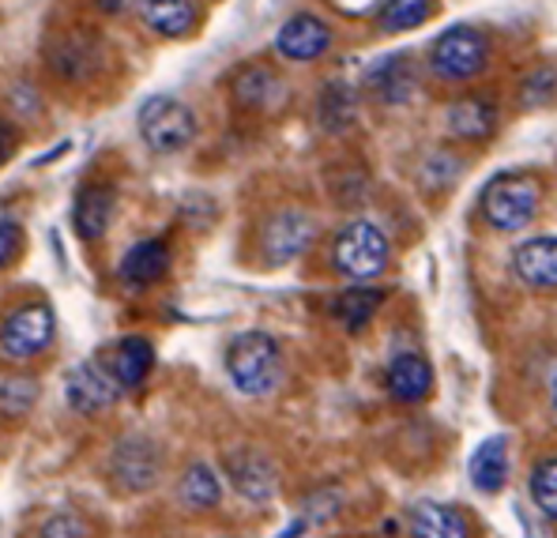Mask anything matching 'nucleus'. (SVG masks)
<instances>
[{
	"mask_svg": "<svg viewBox=\"0 0 557 538\" xmlns=\"http://www.w3.org/2000/svg\"><path fill=\"white\" fill-rule=\"evenodd\" d=\"M226 377L242 396H272L283 380V347L268 331H242L226 347Z\"/></svg>",
	"mask_w": 557,
	"mask_h": 538,
	"instance_id": "1",
	"label": "nucleus"
},
{
	"mask_svg": "<svg viewBox=\"0 0 557 538\" xmlns=\"http://www.w3.org/2000/svg\"><path fill=\"white\" fill-rule=\"evenodd\" d=\"M388 257H392L388 234H384L376 223H370V218H355V223H347L339 234H335L332 264L343 279L373 283L376 275H384Z\"/></svg>",
	"mask_w": 557,
	"mask_h": 538,
	"instance_id": "2",
	"label": "nucleus"
},
{
	"mask_svg": "<svg viewBox=\"0 0 557 538\" xmlns=\"http://www.w3.org/2000/svg\"><path fill=\"white\" fill-rule=\"evenodd\" d=\"M136 128H139V140L151 147L154 154H182L185 147H193L200 125H196V113L188 102L174 95H154L139 105Z\"/></svg>",
	"mask_w": 557,
	"mask_h": 538,
	"instance_id": "3",
	"label": "nucleus"
},
{
	"mask_svg": "<svg viewBox=\"0 0 557 538\" xmlns=\"http://www.w3.org/2000/svg\"><path fill=\"white\" fill-rule=\"evenodd\" d=\"M543 208V189L528 174H497L482 192V215L494 230L516 234L531 223Z\"/></svg>",
	"mask_w": 557,
	"mask_h": 538,
	"instance_id": "4",
	"label": "nucleus"
},
{
	"mask_svg": "<svg viewBox=\"0 0 557 538\" xmlns=\"http://www.w3.org/2000/svg\"><path fill=\"white\" fill-rule=\"evenodd\" d=\"M57 336V316L46 301H27V305L12 309L8 321L0 324V354L15 358V362H27L38 358L53 347Z\"/></svg>",
	"mask_w": 557,
	"mask_h": 538,
	"instance_id": "5",
	"label": "nucleus"
},
{
	"mask_svg": "<svg viewBox=\"0 0 557 538\" xmlns=\"http://www.w3.org/2000/svg\"><path fill=\"white\" fill-rule=\"evenodd\" d=\"M490 61V42L482 30L474 27H448L437 42L430 46V68L437 72L441 79H453V84H463V79H474Z\"/></svg>",
	"mask_w": 557,
	"mask_h": 538,
	"instance_id": "6",
	"label": "nucleus"
},
{
	"mask_svg": "<svg viewBox=\"0 0 557 538\" xmlns=\"http://www.w3.org/2000/svg\"><path fill=\"white\" fill-rule=\"evenodd\" d=\"M317 241V218L301 208H283L275 215H268L264 230H260V249L272 267L294 264L301 252H309V245Z\"/></svg>",
	"mask_w": 557,
	"mask_h": 538,
	"instance_id": "7",
	"label": "nucleus"
},
{
	"mask_svg": "<svg viewBox=\"0 0 557 538\" xmlns=\"http://www.w3.org/2000/svg\"><path fill=\"white\" fill-rule=\"evenodd\" d=\"M332 49V27L313 12H298L278 27L275 35V53L286 57V61H317Z\"/></svg>",
	"mask_w": 557,
	"mask_h": 538,
	"instance_id": "8",
	"label": "nucleus"
},
{
	"mask_svg": "<svg viewBox=\"0 0 557 538\" xmlns=\"http://www.w3.org/2000/svg\"><path fill=\"white\" fill-rule=\"evenodd\" d=\"M159 467H162V455H159V448H154L147 437H125L117 448H113V455H110L113 483L133 489V493H139V489H147V486H154V478H159Z\"/></svg>",
	"mask_w": 557,
	"mask_h": 538,
	"instance_id": "9",
	"label": "nucleus"
},
{
	"mask_svg": "<svg viewBox=\"0 0 557 538\" xmlns=\"http://www.w3.org/2000/svg\"><path fill=\"white\" fill-rule=\"evenodd\" d=\"M64 396H69V406L76 414H98L121 396L117 380L106 373L102 362H79L76 370L69 373V385H64Z\"/></svg>",
	"mask_w": 557,
	"mask_h": 538,
	"instance_id": "10",
	"label": "nucleus"
},
{
	"mask_svg": "<svg viewBox=\"0 0 557 538\" xmlns=\"http://www.w3.org/2000/svg\"><path fill=\"white\" fill-rule=\"evenodd\" d=\"M512 275L531 290H557V234L516 245Z\"/></svg>",
	"mask_w": 557,
	"mask_h": 538,
	"instance_id": "11",
	"label": "nucleus"
},
{
	"mask_svg": "<svg viewBox=\"0 0 557 538\" xmlns=\"http://www.w3.org/2000/svg\"><path fill=\"white\" fill-rule=\"evenodd\" d=\"M102 365H106V373L117 380L121 391L139 388L147 380V373H151V365H154V350H151V342H147L144 336H125V339L113 342Z\"/></svg>",
	"mask_w": 557,
	"mask_h": 538,
	"instance_id": "12",
	"label": "nucleus"
},
{
	"mask_svg": "<svg viewBox=\"0 0 557 538\" xmlns=\"http://www.w3.org/2000/svg\"><path fill=\"white\" fill-rule=\"evenodd\" d=\"M139 20L162 38H188L200 23L196 0H136Z\"/></svg>",
	"mask_w": 557,
	"mask_h": 538,
	"instance_id": "13",
	"label": "nucleus"
},
{
	"mask_svg": "<svg viewBox=\"0 0 557 538\" xmlns=\"http://www.w3.org/2000/svg\"><path fill=\"white\" fill-rule=\"evenodd\" d=\"M170 272V249L162 238H144L121 257L117 275L128 287H154L159 279H166Z\"/></svg>",
	"mask_w": 557,
	"mask_h": 538,
	"instance_id": "14",
	"label": "nucleus"
},
{
	"mask_svg": "<svg viewBox=\"0 0 557 538\" xmlns=\"http://www.w3.org/2000/svg\"><path fill=\"white\" fill-rule=\"evenodd\" d=\"M384 385L399 403H422L433 391V370L422 354H396L384 370Z\"/></svg>",
	"mask_w": 557,
	"mask_h": 538,
	"instance_id": "15",
	"label": "nucleus"
},
{
	"mask_svg": "<svg viewBox=\"0 0 557 538\" xmlns=\"http://www.w3.org/2000/svg\"><path fill=\"white\" fill-rule=\"evenodd\" d=\"M231 483L245 501H257V504L272 501L278 483L275 463L264 452H237L231 455Z\"/></svg>",
	"mask_w": 557,
	"mask_h": 538,
	"instance_id": "16",
	"label": "nucleus"
},
{
	"mask_svg": "<svg viewBox=\"0 0 557 538\" xmlns=\"http://www.w3.org/2000/svg\"><path fill=\"white\" fill-rule=\"evenodd\" d=\"M467 475L479 493H502L509 483V437H486L474 448Z\"/></svg>",
	"mask_w": 557,
	"mask_h": 538,
	"instance_id": "17",
	"label": "nucleus"
},
{
	"mask_svg": "<svg viewBox=\"0 0 557 538\" xmlns=\"http://www.w3.org/2000/svg\"><path fill=\"white\" fill-rule=\"evenodd\" d=\"M113 208H117V192L110 185H91L79 192L76 208H72V226L84 241H102L113 223Z\"/></svg>",
	"mask_w": 557,
	"mask_h": 538,
	"instance_id": "18",
	"label": "nucleus"
},
{
	"mask_svg": "<svg viewBox=\"0 0 557 538\" xmlns=\"http://www.w3.org/2000/svg\"><path fill=\"white\" fill-rule=\"evenodd\" d=\"M445 121L448 133L460 136V140H486L497 128V105L486 95H463L448 105Z\"/></svg>",
	"mask_w": 557,
	"mask_h": 538,
	"instance_id": "19",
	"label": "nucleus"
},
{
	"mask_svg": "<svg viewBox=\"0 0 557 538\" xmlns=\"http://www.w3.org/2000/svg\"><path fill=\"white\" fill-rule=\"evenodd\" d=\"M407 527H411V538H471L463 512L441 501H418L407 516Z\"/></svg>",
	"mask_w": 557,
	"mask_h": 538,
	"instance_id": "20",
	"label": "nucleus"
},
{
	"mask_svg": "<svg viewBox=\"0 0 557 538\" xmlns=\"http://www.w3.org/2000/svg\"><path fill=\"white\" fill-rule=\"evenodd\" d=\"M234 98L237 105H245V110H275L278 102L286 98V87L283 79H278V72H272L268 64H252V68L237 72L234 79Z\"/></svg>",
	"mask_w": 557,
	"mask_h": 538,
	"instance_id": "21",
	"label": "nucleus"
},
{
	"mask_svg": "<svg viewBox=\"0 0 557 538\" xmlns=\"http://www.w3.org/2000/svg\"><path fill=\"white\" fill-rule=\"evenodd\" d=\"M98 53H102V46H98L95 35H84V30L79 35H64L53 46V53H49V68L64 79H87L98 64Z\"/></svg>",
	"mask_w": 557,
	"mask_h": 538,
	"instance_id": "22",
	"label": "nucleus"
},
{
	"mask_svg": "<svg viewBox=\"0 0 557 538\" xmlns=\"http://www.w3.org/2000/svg\"><path fill=\"white\" fill-rule=\"evenodd\" d=\"M370 91L388 105H404L407 98L414 95V68H411V57H384L370 68L366 76Z\"/></svg>",
	"mask_w": 557,
	"mask_h": 538,
	"instance_id": "23",
	"label": "nucleus"
},
{
	"mask_svg": "<svg viewBox=\"0 0 557 538\" xmlns=\"http://www.w3.org/2000/svg\"><path fill=\"white\" fill-rule=\"evenodd\" d=\"M384 298H388L384 290L358 283V287H350L347 293H339V298L332 301V313H335V321H339L347 331H362L366 324H370L373 316H376V309L384 305Z\"/></svg>",
	"mask_w": 557,
	"mask_h": 538,
	"instance_id": "24",
	"label": "nucleus"
},
{
	"mask_svg": "<svg viewBox=\"0 0 557 538\" xmlns=\"http://www.w3.org/2000/svg\"><path fill=\"white\" fill-rule=\"evenodd\" d=\"M182 501L188 509L203 512V509H215L223 501V483H219L215 467L211 463H193V467L182 475Z\"/></svg>",
	"mask_w": 557,
	"mask_h": 538,
	"instance_id": "25",
	"label": "nucleus"
},
{
	"mask_svg": "<svg viewBox=\"0 0 557 538\" xmlns=\"http://www.w3.org/2000/svg\"><path fill=\"white\" fill-rule=\"evenodd\" d=\"M355 91H350L347 84H327L324 95H321V105H317V117H321V125L327 133H343V128H350V121H355Z\"/></svg>",
	"mask_w": 557,
	"mask_h": 538,
	"instance_id": "26",
	"label": "nucleus"
},
{
	"mask_svg": "<svg viewBox=\"0 0 557 538\" xmlns=\"http://www.w3.org/2000/svg\"><path fill=\"white\" fill-rule=\"evenodd\" d=\"M433 15V0H384L381 8V30L384 35H399V30L422 27Z\"/></svg>",
	"mask_w": 557,
	"mask_h": 538,
	"instance_id": "27",
	"label": "nucleus"
},
{
	"mask_svg": "<svg viewBox=\"0 0 557 538\" xmlns=\"http://www.w3.org/2000/svg\"><path fill=\"white\" fill-rule=\"evenodd\" d=\"M531 501L546 520H557V455H546V460L535 463V471H531Z\"/></svg>",
	"mask_w": 557,
	"mask_h": 538,
	"instance_id": "28",
	"label": "nucleus"
},
{
	"mask_svg": "<svg viewBox=\"0 0 557 538\" xmlns=\"http://www.w3.org/2000/svg\"><path fill=\"white\" fill-rule=\"evenodd\" d=\"M87 535H91V527L76 512H53L42 524V531H38V538H87Z\"/></svg>",
	"mask_w": 557,
	"mask_h": 538,
	"instance_id": "29",
	"label": "nucleus"
},
{
	"mask_svg": "<svg viewBox=\"0 0 557 538\" xmlns=\"http://www.w3.org/2000/svg\"><path fill=\"white\" fill-rule=\"evenodd\" d=\"M35 399H38V385H30V380H4V385H0V406L12 414L30 411Z\"/></svg>",
	"mask_w": 557,
	"mask_h": 538,
	"instance_id": "30",
	"label": "nucleus"
},
{
	"mask_svg": "<svg viewBox=\"0 0 557 538\" xmlns=\"http://www.w3.org/2000/svg\"><path fill=\"white\" fill-rule=\"evenodd\" d=\"M557 91V76H554V68H539V72H531L528 79H523V105H539V102H546Z\"/></svg>",
	"mask_w": 557,
	"mask_h": 538,
	"instance_id": "31",
	"label": "nucleus"
},
{
	"mask_svg": "<svg viewBox=\"0 0 557 538\" xmlns=\"http://www.w3.org/2000/svg\"><path fill=\"white\" fill-rule=\"evenodd\" d=\"M20 249H23V226L4 218V223H0V272L20 257Z\"/></svg>",
	"mask_w": 557,
	"mask_h": 538,
	"instance_id": "32",
	"label": "nucleus"
},
{
	"mask_svg": "<svg viewBox=\"0 0 557 538\" xmlns=\"http://www.w3.org/2000/svg\"><path fill=\"white\" fill-rule=\"evenodd\" d=\"M15 147H20V133H15L8 121H0V162H8L15 154Z\"/></svg>",
	"mask_w": 557,
	"mask_h": 538,
	"instance_id": "33",
	"label": "nucleus"
},
{
	"mask_svg": "<svg viewBox=\"0 0 557 538\" xmlns=\"http://www.w3.org/2000/svg\"><path fill=\"white\" fill-rule=\"evenodd\" d=\"M102 12H125L128 4H136V0H95Z\"/></svg>",
	"mask_w": 557,
	"mask_h": 538,
	"instance_id": "34",
	"label": "nucleus"
},
{
	"mask_svg": "<svg viewBox=\"0 0 557 538\" xmlns=\"http://www.w3.org/2000/svg\"><path fill=\"white\" fill-rule=\"evenodd\" d=\"M298 535H306V520H294V524H290V531H283L278 538H298Z\"/></svg>",
	"mask_w": 557,
	"mask_h": 538,
	"instance_id": "35",
	"label": "nucleus"
},
{
	"mask_svg": "<svg viewBox=\"0 0 557 538\" xmlns=\"http://www.w3.org/2000/svg\"><path fill=\"white\" fill-rule=\"evenodd\" d=\"M550 403H554V411H557V373H554V380H550Z\"/></svg>",
	"mask_w": 557,
	"mask_h": 538,
	"instance_id": "36",
	"label": "nucleus"
}]
</instances>
